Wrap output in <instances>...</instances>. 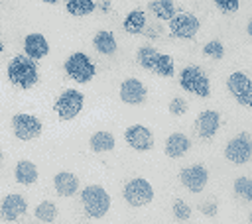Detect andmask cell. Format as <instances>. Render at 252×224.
Wrapping results in <instances>:
<instances>
[{"mask_svg": "<svg viewBox=\"0 0 252 224\" xmlns=\"http://www.w3.org/2000/svg\"><path fill=\"white\" fill-rule=\"evenodd\" d=\"M37 175H39L37 173V167L30 159H22L14 167V177H16V181L20 185H33L37 181Z\"/></svg>", "mask_w": 252, "mask_h": 224, "instance_id": "cell-20", "label": "cell"}, {"mask_svg": "<svg viewBox=\"0 0 252 224\" xmlns=\"http://www.w3.org/2000/svg\"><path fill=\"white\" fill-rule=\"evenodd\" d=\"M226 88L238 104L252 108V79L246 73H242V71L230 73L226 79Z\"/></svg>", "mask_w": 252, "mask_h": 224, "instance_id": "cell-9", "label": "cell"}, {"mask_svg": "<svg viewBox=\"0 0 252 224\" xmlns=\"http://www.w3.org/2000/svg\"><path fill=\"white\" fill-rule=\"evenodd\" d=\"M124 200L130 206H146L154 200V187L148 179L136 177L124 185Z\"/></svg>", "mask_w": 252, "mask_h": 224, "instance_id": "cell-8", "label": "cell"}, {"mask_svg": "<svg viewBox=\"0 0 252 224\" xmlns=\"http://www.w3.org/2000/svg\"><path fill=\"white\" fill-rule=\"evenodd\" d=\"M246 31L252 35V18H250V20H248V24H246Z\"/></svg>", "mask_w": 252, "mask_h": 224, "instance_id": "cell-33", "label": "cell"}, {"mask_svg": "<svg viewBox=\"0 0 252 224\" xmlns=\"http://www.w3.org/2000/svg\"><path fill=\"white\" fill-rule=\"evenodd\" d=\"M33 214H35V218H37L39 222L49 224V222H53V220L57 218V206H55V202H51V200H43V202H39V204L35 206Z\"/></svg>", "mask_w": 252, "mask_h": 224, "instance_id": "cell-25", "label": "cell"}, {"mask_svg": "<svg viewBox=\"0 0 252 224\" xmlns=\"http://www.w3.org/2000/svg\"><path fill=\"white\" fill-rule=\"evenodd\" d=\"M179 84H181L183 90H187L191 94H197L201 98H207L211 94L209 77L197 65H187L185 69H181V73H179Z\"/></svg>", "mask_w": 252, "mask_h": 224, "instance_id": "cell-5", "label": "cell"}, {"mask_svg": "<svg viewBox=\"0 0 252 224\" xmlns=\"http://www.w3.org/2000/svg\"><path fill=\"white\" fill-rule=\"evenodd\" d=\"M187 100H183L181 96H175L173 100H169V106H167V110H169V114H173V116H183L185 112H187Z\"/></svg>", "mask_w": 252, "mask_h": 224, "instance_id": "cell-30", "label": "cell"}, {"mask_svg": "<svg viewBox=\"0 0 252 224\" xmlns=\"http://www.w3.org/2000/svg\"><path fill=\"white\" fill-rule=\"evenodd\" d=\"M148 8L159 20H167L169 22L173 16H177V8H175V4L171 0H152V2H148Z\"/></svg>", "mask_w": 252, "mask_h": 224, "instance_id": "cell-23", "label": "cell"}, {"mask_svg": "<svg viewBox=\"0 0 252 224\" xmlns=\"http://www.w3.org/2000/svg\"><path fill=\"white\" fill-rule=\"evenodd\" d=\"M93 45H94V49H96L98 53H102V55H112V53L116 51V37H114V33H110V31H106V29H100V31L94 33Z\"/></svg>", "mask_w": 252, "mask_h": 224, "instance_id": "cell-22", "label": "cell"}, {"mask_svg": "<svg viewBox=\"0 0 252 224\" xmlns=\"http://www.w3.org/2000/svg\"><path fill=\"white\" fill-rule=\"evenodd\" d=\"M94 0H69L67 4H65V10L71 14V16H87V14H91L93 10H94Z\"/></svg>", "mask_w": 252, "mask_h": 224, "instance_id": "cell-26", "label": "cell"}, {"mask_svg": "<svg viewBox=\"0 0 252 224\" xmlns=\"http://www.w3.org/2000/svg\"><path fill=\"white\" fill-rule=\"evenodd\" d=\"M12 130H14V136L18 140H24V141H30V140H35L43 126H41V120L33 114H28V112H20L12 118Z\"/></svg>", "mask_w": 252, "mask_h": 224, "instance_id": "cell-10", "label": "cell"}, {"mask_svg": "<svg viewBox=\"0 0 252 224\" xmlns=\"http://www.w3.org/2000/svg\"><path fill=\"white\" fill-rule=\"evenodd\" d=\"M81 202L91 218H102L110 210V195L100 185H89L81 191Z\"/></svg>", "mask_w": 252, "mask_h": 224, "instance_id": "cell-3", "label": "cell"}, {"mask_svg": "<svg viewBox=\"0 0 252 224\" xmlns=\"http://www.w3.org/2000/svg\"><path fill=\"white\" fill-rule=\"evenodd\" d=\"M28 212V202L22 195L18 193H12V195H6L0 202V216L2 220L6 222H16L20 220L24 214Z\"/></svg>", "mask_w": 252, "mask_h": 224, "instance_id": "cell-14", "label": "cell"}, {"mask_svg": "<svg viewBox=\"0 0 252 224\" xmlns=\"http://www.w3.org/2000/svg\"><path fill=\"white\" fill-rule=\"evenodd\" d=\"M215 6L224 12V14H230V12H236L240 8V2L238 0H215Z\"/></svg>", "mask_w": 252, "mask_h": 224, "instance_id": "cell-31", "label": "cell"}, {"mask_svg": "<svg viewBox=\"0 0 252 224\" xmlns=\"http://www.w3.org/2000/svg\"><path fill=\"white\" fill-rule=\"evenodd\" d=\"M83 104H85V96H83L81 90H77V88H65L57 96L53 108H55L59 120H73L83 110Z\"/></svg>", "mask_w": 252, "mask_h": 224, "instance_id": "cell-6", "label": "cell"}, {"mask_svg": "<svg viewBox=\"0 0 252 224\" xmlns=\"http://www.w3.org/2000/svg\"><path fill=\"white\" fill-rule=\"evenodd\" d=\"M124 140L136 151H148L154 147V136H152L150 128H146L142 124H132L130 128H126Z\"/></svg>", "mask_w": 252, "mask_h": 224, "instance_id": "cell-13", "label": "cell"}, {"mask_svg": "<svg viewBox=\"0 0 252 224\" xmlns=\"http://www.w3.org/2000/svg\"><path fill=\"white\" fill-rule=\"evenodd\" d=\"M179 181L185 189H189L191 193H201L209 181V171L205 165L197 163V165H189V167H183L179 171Z\"/></svg>", "mask_w": 252, "mask_h": 224, "instance_id": "cell-11", "label": "cell"}, {"mask_svg": "<svg viewBox=\"0 0 252 224\" xmlns=\"http://www.w3.org/2000/svg\"><path fill=\"white\" fill-rule=\"evenodd\" d=\"M224 157L234 165H244L252 159V134L240 132L224 145Z\"/></svg>", "mask_w": 252, "mask_h": 224, "instance_id": "cell-7", "label": "cell"}, {"mask_svg": "<svg viewBox=\"0 0 252 224\" xmlns=\"http://www.w3.org/2000/svg\"><path fill=\"white\" fill-rule=\"evenodd\" d=\"M217 210H219V206H217V202H205V204H201V212L205 214V216H215L217 214Z\"/></svg>", "mask_w": 252, "mask_h": 224, "instance_id": "cell-32", "label": "cell"}, {"mask_svg": "<svg viewBox=\"0 0 252 224\" xmlns=\"http://www.w3.org/2000/svg\"><path fill=\"white\" fill-rule=\"evenodd\" d=\"M169 31L173 37L191 39L199 31V20L193 14H177L169 20Z\"/></svg>", "mask_w": 252, "mask_h": 224, "instance_id": "cell-12", "label": "cell"}, {"mask_svg": "<svg viewBox=\"0 0 252 224\" xmlns=\"http://www.w3.org/2000/svg\"><path fill=\"white\" fill-rule=\"evenodd\" d=\"M53 187L61 196H73L79 191V177L71 171H59L53 177Z\"/></svg>", "mask_w": 252, "mask_h": 224, "instance_id": "cell-19", "label": "cell"}, {"mask_svg": "<svg viewBox=\"0 0 252 224\" xmlns=\"http://www.w3.org/2000/svg\"><path fill=\"white\" fill-rule=\"evenodd\" d=\"M171 210H173V216H175L177 220H181V222L189 220V216H191V206H189L185 200H181V198H175V200H173Z\"/></svg>", "mask_w": 252, "mask_h": 224, "instance_id": "cell-29", "label": "cell"}, {"mask_svg": "<svg viewBox=\"0 0 252 224\" xmlns=\"http://www.w3.org/2000/svg\"><path fill=\"white\" fill-rule=\"evenodd\" d=\"M148 96V88L140 79H126L120 84V100L124 104H142Z\"/></svg>", "mask_w": 252, "mask_h": 224, "instance_id": "cell-15", "label": "cell"}, {"mask_svg": "<svg viewBox=\"0 0 252 224\" xmlns=\"http://www.w3.org/2000/svg\"><path fill=\"white\" fill-rule=\"evenodd\" d=\"M136 59L144 69L158 73L159 77H173V73H175L173 59L167 53H159L152 45H142L136 53Z\"/></svg>", "mask_w": 252, "mask_h": 224, "instance_id": "cell-2", "label": "cell"}, {"mask_svg": "<svg viewBox=\"0 0 252 224\" xmlns=\"http://www.w3.org/2000/svg\"><path fill=\"white\" fill-rule=\"evenodd\" d=\"M203 53H205L207 57H211V59H222V55H224V45H222L219 39H211V41H207V43L203 45Z\"/></svg>", "mask_w": 252, "mask_h": 224, "instance_id": "cell-28", "label": "cell"}, {"mask_svg": "<svg viewBox=\"0 0 252 224\" xmlns=\"http://www.w3.org/2000/svg\"><path fill=\"white\" fill-rule=\"evenodd\" d=\"M124 29L128 33H142V29L146 28V12L144 10H132L126 14L124 22H122Z\"/></svg>", "mask_w": 252, "mask_h": 224, "instance_id": "cell-24", "label": "cell"}, {"mask_svg": "<svg viewBox=\"0 0 252 224\" xmlns=\"http://www.w3.org/2000/svg\"><path fill=\"white\" fill-rule=\"evenodd\" d=\"M49 53V43L43 33H28L24 39V55L37 61Z\"/></svg>", "mask_w": 252, "mask_h": 224, "instance_id": "cell-17", "label": "cell"}, {"mask_svg": "<svg viewBox=\"0 0 252 224\" xmlns=\"http://www.w3.org/2000/svg\"><path fill=\"white\" fill-rule=\"evenodd\" d=\"M232 191L242 200H252V179L250 177H238L232 185Z\"/></svg>", "mask_w": 252, "mask_h": 224, "instance_id": "cell-27", "label": "cell"}, {"mask_svg": "<svg viewBox=\"0 0 252 224\" xmlns=\"http://www.w3.org/2000/svg\"><path fill=\"white\" fill-rule=\"evenodd\" d=\"M248 220H250V224H252V210H250V216H248Z\"/></svg>", "mask_w": 252, "mask_h": 224, "instance_id": "cell-36", "label": "cell"}, {"mask_svg": "<svg viewBox=\"0 0 252 224\" xmlns=\"http://www.w3.org/2000/svg\"><path fill=\"white\" fill-rule=\"evenodd\" d=\"M2 161H4V153H2V149H0V167H2Z\"/></svg>", "mask_w": 252, "mask_h": 224, "instance_id": "cell-34", "label": "cell"}, {"mask_svg": "<svg viewBox=\"0 0 252 224\" xmlns=\"http://www.w3.org/2000/svg\"><path fill=\"white\" fill-rule=\"evenodd\" d=\"M6 71H8L10 83L14 86H18V88H32L39 81V73H37L35 61L30 59V57H26V55L12 57Z\"/></svg>", "mask_w": 252, "mask_h": 224, "instance_id": "cell-1", "label": "cell"}, {"mask_svg": "<svg viewBox=\"0 0 252 224\" xmlns=\"http://www.w3.org/2000/svg\"><path fill=\"white\" fill-rule=\"evenodd\" d=\"M189 147H191V140L185 134H181V132H173V134H169L165 138L163 151H165L167 157L177 159V157H183L189 151Z\"/></svg>", "mask_w": 252, "mask_h": 224, "instance_id": "cell-18", "label": "cell"}, {"mask_svg": "<svg viewBox=\"0 0 252 224\" xmlns=\"http://www.w3.org/2000/svg\"><path fill=\"white\" fill-rule=\"evenodd\" d=\"M195 128H197V134L205 140H211L219 128H220V114L217 110H203L199 112L197 120H195Z\"/></svg>", "mask_w": 252, "mask_h": 224, "instance_id": "cell-16", "label": "cell"}, {"mask_svg": "<svg viewBox=\"0 0 252 224\" xmlns=\"http://www.w3.org/2000/svg\"><path fill=\"white\" fill-rule=\"evenodd\" d=\"M63 69H65L67 77L73 79V81L79 83V84H85V83L93 81L94 75H96V67H94V63H93L91 57H89L87 53H83V51L71 53V55L65 59Z\"/></svg>", "mask_w": 252, "mask_h": 224, "instance_id": "cell-4", "label": "cell"}, {"mask_svg": "<svg viewBox=\"0 0 252 224\" xmlns=\"http://www.w3.org/2000/svg\"><path fill=\"white\" fill-rule=\"evenodd\" d=\"M114 143H116L114 136H112L110 132H104V130L94 132V134L89 138V147H91L94 153L110 151V149H114Z\"/></svg>", "mask_w": 252, "mask_h": 224, "instance_id": "cell-21", "label": "cell"}, {"mask_svg": "<svg viewBox=\"0 0 252 224\" xmlns=\"http://www.w3.org/2000/svg\"><path fill=\"white\" fill-rule=\"evenodd\" d=\"M2 49H4V43H2V37H0V53H2Z\"/></svg>", "mask_w": 252, "mask_h": 224, "instance_id": "cell-35", "label": "cell"}]
</instances>
